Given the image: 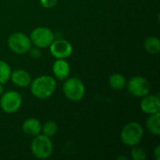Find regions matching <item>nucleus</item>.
<instances>
[{"instance_id":"f257e3e1","label":"nucleus","mask_w":160,"mask_h":160,"mask_svg":"<svg viewBox=\"0 0 160 160\" xmlns=\"http://www.w3.org/2000/svg\"><path fill=\"white\" fill-rule=\"evenodd\" d=\"M55 89H56L55 79L48 75L38 76L30 83V90L32 95L39 99L49 98L53 95Z\"/></svg>"},{"instance_id":"f03ea898","label":"nucleus","mask_w":160,"mask_h":160,"mask_svg":"<svg viewBox=\"0 0 160 160\" xmlns=\"http://www.w3.org/2000/svg\"><path fill=\"white\" fill-rule=\"evenodd\" d=\"M30 149L32 154L38 159L49 158L53 151L52 142L50 137L44 134H38L32 140Z\"/></svg>"},{"instance_id":"7ed1b4c3","label":"nucleus","mask_w":160,"mask_h":160,"mask_svg":"<svg viewBox=\"0 0 160 160\" xmlns=\"http://www.w3.org/2000/svg\"><path fill=\"white\" fill-rule=\"evenodd\" d=\"M63 92L68 99L77 102L83 98L85 95V85L82 81L77 77L68 78L63 85Z\"/></svg>"},{"instance_id":"20e7f679","label":"nucleus","mask_w":160,"mask_h":160,"mask_svg":"<svg viewBox=\"0 0 160 160\" xmlns=\"http://www.w3.org/2000/svg\"><path fill=\"white\" fill-rule=\"evenodd\" d=\"M143 137V128L138 122H130L127 124L120 134L121 141L128 146L137 145Z\"/></svg>"},{"instance_id":"39448f33","label":"nucleus","mask_w":160,"mask_h":160,"mask_svg":"<svg viewBox=\"0 0 160 160\" xmlns=\"http://www.w3.org/2000/svg\"><path fill=\"white\" fill-rule=\"evenodd\" d=\"M8 48L17 54H24L32 47L30 38L22 32H16L11 34L8 38Z\"/></svg>"},{"instance_id":"423d86ee","label":"nucleus","mask_w":160,"mask_h":160,"mask_svg":"<svg viewBox=\"0 0 160 160\" xmlns=\"http://www.w3.org/2000/svg\"><path fill=\"white\" fill-rule=\"evenodd\" d=\"M1 96L2 97L0 98V108L3 112L7 113H13L21 108L22 98L18 92L10 90L2 94Z\"/></svg>"},{"instance_id":"0eeeda50","label":"nucleus","mask_w":160,"mask_h":160,"mask_svg":"<svg viewBox=\"0 0 160 160\" xmlns=\"http://www.w3.org/2000/svg\"><path fill=\"white\" fill-rule=\"evenodd\" d=\"M29 38L36 47L47 48L54 40V34L48 27H38L31 32Z\"/></svg>"},{"instance_id":"6e6552de","label":"nucleus","mask_w":160,"mask_h":160,"mask_svg":"<svg viewBox=\"0 0 160 160\" xmlns=\"http://www.w3.org/2000/svg\"><path fill=\"white\" fill-rule=\"evenodd\" d=\"M126 86L131 95L138 98H142L148 95L151 91V84L149 81L142 76L132 77Z\"/></svg>"},{"instance_id":"1a4fd4ad","label":"nucleus","mask_w":160,"mask_h":160,"mask_svg":"<svg viewBox=\"0 0 160 160\" xmlns=\"http://www.w3.org/2000/svg\"><path fill=\"white\" fill-rule=\"evenodd\" d=\"M51 54L57 59H66L73 52V47L66 39H55L49 46Z\"/></svg>"},{"instance_id":"9d476101","label":"nucleus","mask_w":160,"mask_h":160,"mask_svg":"<svg viewBox=\"0 0 160 160\" xmlns=\"http://www.w3.org/2000/svg\"><path fill=\"white\" fill-rule=\"evenodd\" d=\"M141 110L146 114H153L159 112L160 111V98L157 95H146L142 97L141 101Z\"/></svg>"},{"instance_id":"9b49d317","label":"nucleus","mask_w":160,"mask_h":160,"mask_svg":"<svg viewBox=\"0 0 160 160\" xmlns=\"http://www.w3.org/2000/svg\"><path fill=\"white\" fill-rule=\"evenodd\" d=\"M52 72L56 79L64 81L69 77L70 66L65 59H57L52 65Z\"/></svg>"},{"instance_id":"f8f14e48","label":"nucleus","mask_w":160,"mask_h":160,"mask_svg":"<svg viewBox=\"0 0 160 160\" xmlns=\"http://www.w3.org/2000/svg\"><path fill=\"white\" fill-rule=\"evenodd\" d=\"M10 80L15 85L19 87H27L30 85L32 82L30 74L26 70L22 69V68L11 71Z\"/></svg>"},{"instance_id":"ddd939ff","label":"nucleus","mask_w":160,"mask_h":160,"mask_svg":"<svg viewBox=\"0 0 160 160\" xmlns=\"http://www.w3.org/2000/svg\"><path fill=\"white\" fill-rule=\"evenodd\" d=\"M22 129L25 135L30 136V137H35L40 133L41 124L39 120L36 118H28L22 123Z\"/></svg>"},{"instance_id":"4468645a","label":"nucleus","mask_w":160,"mask_h":160,"mask_svg":"<svg viewBox=\"0 0 160 160\" xmlns=\"http://www.w3.org/2000/svg\"><path fill=\"white\" fill-rule=\"evenodd\" d=\"M146 127L150 133L153 135L158 136L160 134V113H153L147 118Z\"/></svg>"},{"instance_id":"2eb2a0df","label":"nucleus","mask_w":160,"mask_h":160,"mask_svg":"<svg viewBox=\"0 0 160 160\" xmlns=\"http://www.w3.org/2000/svg\"><path fill=\"white\" fill-rule=\"evenodd\" d=\"M144 50L150 54H158L160 52V41L157 37H148L143 43Z\"/></svg>"},{"instance_id":"dca6fc26","label":"nucleus","mask_w":160,"mask_h":160,"mask_svg":"<svg viewBox=\"0 0 160 160\" xmlns=\"http://www.w3.org/2000/svg\"><path fill=\"white\" fill-rule=\"evenodd\" d=\"M109 84L114 90H121L126 87L127 81L124 75L120 73H113L109 78Z\"/></svg>"},{"instance_id":"f3484780","label":"nucleus","mask_w":160,"mask_h":160,"mask_svg":"<svg viewBox=\"0 0 160 160\" xmlns=\"http://www.w3.org/2000/svg\"><path fill=\"white\" fill-rule=\"evenodd\" d=\"M10 74H11V68L10 66L3 61L0 60V83L4 84L8 82L10 79Z\"/></svg>"},{"instance_id":"a211bd4d","label":"nucleus","mask_w":160,"mask_h":160,"mask_svg":"<svg viewBox=\"0 0 160 160\" xmlns=\"http://www.w3.org/2000/svg\"><path fill=\"white\" fill-rule=\"evenodd\" d=\"M58 130V127L57 124L52 121V120H49L47 122H45V124L43 125V127H41V131L44 135L48 136V137H52L56 134Z\"/></svg>"},{"instance_id":"6ab92c4d","label":"nucleus","mask_w":160,"mask_h":160,"mask_svg":"<svg viewBox=\"0 0 160 160\" xmlns=\"http://www.w3.org/2000/svg\"><path fill=\"white\" fill-rule=\"evenodd\" d=\"M132 150H131V157L134 160H144L146 158V152L143 148L141 147H137L132 146Z\"/></svg>"},{"instance_id":"aec40b11","label":"nucleus","mask_w":160,"mask_h":160,"mask_svg":"<svg viewBox=\"0 0 160 160\" xmlns=\"http://www.w3.org/2000/svg\"><path fill=\"white\" fill-rule=\"evenodd\" d=\"M39 2L45 8H52L57 4V0H39Z\"/></svg>"},{"instance_id":"412c9836","label":"nucleus","mask_w":160,"mask_h":160,"mask_svg":"<svg viewBox=\"0 0 160 160\" xmlns=\"http://www.w3.org/2000/svg\"><path fill=\"white\" fill-rule=\"evenodd\" d=\"M28 52H30V56L33 58H39L41 56V52L39 50V48H32L28 51Z\"/></svg>"},{"instance_id":"4be33fe9","label":"nucleus","mask_w":160,"mask_h":160,"mask_svg":"<svg viewBox=\"0 0 160 160\" xmlns=\"http://www.w3.org/2000/svg\"><path fill=\"white\" fill-rule=\"evenodd\" d=\"M155 158L156 160H159L160 159V145H158L155 149Z\"/></svg>"},{"instance_id":"5701e85b","label":"nucleus","mask_w":160,"mask_h":160,"mask_svg":"<svg viewBox=\"0 0 160 160\" xmlns=\"http://www.w3.org/2000/svg\"><path fill=\"white\" fill-rule=\"evenodd\" d=\"M4 93V87H3V84L0 83V96Z\"/></svg>"},{"instance_id":"b1692460","label":"nucleus","mask_w":160,"mask_h":160,"mask_svg":"<svg viewBox=\"0 0 160 160\" xmlns=\"http://www.w3.org/2000/svg\"><path fill=\"white\" fill-rule=\"evenodd\" d=\"M118 158V159H128V158H127V157H118V158Z\"/></svg>"}]
</instances>
